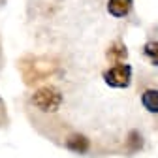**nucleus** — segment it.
Masks as SVG:
<instances>
[{
  "label": "nucleus",
  "mask_w": 158,
  "mask_h": 158,
  "mask_svg": "<svg viewBox=\"0 0 158 158\" xmlns=\"http://www.w3.org/2000/svg\"><path fill=\"white\" fill-rule=\"evenodd\" d=\"M64 145H66L68 151H72L75 154H85V152L90 151V139H89L87 135H83V134H72V135H68Z\"/></svg>",
  "instance_id": "7ed1b4c3"
},
{
  "label": "nucleus",
  "mask_w": 158,
  "mask_h": 158,
  "mask_svg": "<svg viewBox=\"0 0 158 158\" xmlns=\"http://www.w3.org/2000/svg\"><path fill=\"white\" fill-rule=\"evenodd\" d=\"M141 106L145 111L152 113V115H158V89L151 87V89H145L141 92Z\"/></svg>",
  "instance_id": "423d86ee"
},
{
  "label": "nucleus",
  "mask_w": 158,
  "mask_h": 158,
  "mask_svg": "<svg viewBox=\"0 0 158 158\" xmlns=\"http://www.w3.org/2000/svg\"><path fill=\"white\" fill-rule=\"evenodd\" d=\"M134 8V0H107V13L115 19H124Z\"/></svg>",
  "instance_id": "39448f33"
},
{
  "label": "nucleus",
  "mask_w": 158,
  "mask_h": 158,
  "mask_svg": "<svg viewBox=\"0 0 158 158\" xmlns=\"http://www.w3.org/2000/svg\"><path fill=\"white\" fill-rule=\"evenodd\" d=\"M30 104L42 113H56L64 104V94L55 85H44L30 94Z\"/></svg>",
  "instance_id": "f257e3e1"
},
{
  "label": "nucleus",
  "mask_w": 158,
  "mask_h": 158,
  "mask_svg": "<svg viewBox=\"0 0 158 158\" xmlns=\"http://www.w3.org/2000/svg\"><path fill=\"white\" fill-rule=\"evenodd\" d=\"M132 66L123 62V64H113L107 70L102 72L104 83L111 89H128L132 83Z\"/></svg>",
  "instance_id": "f03ea898"
},
{
  "label": "nucleus",
  "mask_w": 158,
  "mask_h": 158,
  "mask_svg": "<svg viewBox=\"0 0 158 158\" xmlns=\"http://www.w3.org/2000/svg\"><path fill=\"white\" fill-rule=\"evenodd\" d=\"M143 55L154 68H158V40H151L143 45Z\"/></svg>",
  "instance_id": "0eeeda50"
},
{
  "label": "nucleus",
  "mask_w": 158,
  "mask_h": 158,
  "mask_svg": "<svg viewBox=\"0 0 158 158\" xmlns=\"http://www.w3.org/2000/svg\"><path fill=\"white\" fill-rule=\"evenodd\" d=\"M106 58H107L109 64H123V62H126V58H128L126 45L121 42V40H115V42L107 47V51H106Z\"/></svg>",
  "instance_id": "20e7f679"
},
{
  "label": "nucleus",
  "mask_w": 158,
  "mask_h": 158,
  "mask_svg": "<svg viewBox=\"0 0 158 158\" xmlns=\"http://www.w3.org/2000/svg\"><path fill=\"white\" fill-rule=\"evenodd\" d=\"M143 147V135L137 132V130H132L126 137V149L128 152H137Z\"/></svg>",
  "instance_id": "6e6552de"
},
{
  "label": "nucleus",
  "mask_w": 158,
  "mask_h": 158,
  "mask_svg": "<svg viewBox=\"0 0 158 158\" xmlns=\"http://www.w3.org/2000/svg\"><path fill=\"white\" fill-rule=\"evenodd\" d=\"M0 102H2V100H0Z\"/></svg>",
  "instance_id": "1a4fd4ad"
}]
</instances>
